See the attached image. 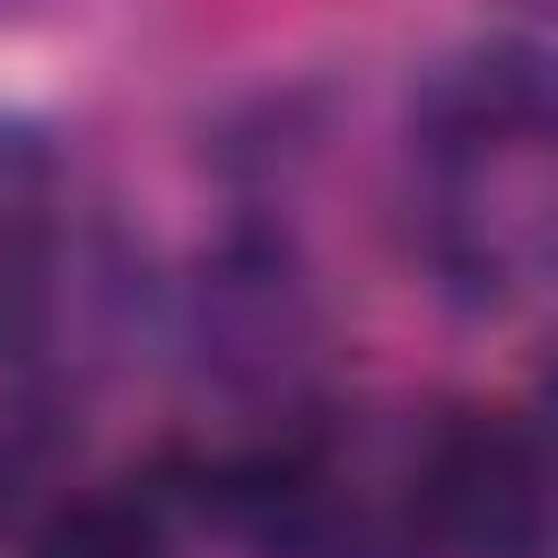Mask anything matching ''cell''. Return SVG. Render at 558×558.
I'll return each instance as SVG.
<instances>
[{"instance_id":"obj_1","label":"cell","mask_w":558,"mask_h":558,"mask_svg":"<svg viewBox=\"0 0 558 558\" xmlns=\"http://www.w3.org/2000/svg\"><path fill=\"white\" fill-rule=\"evenodd\" d=\"M418 532L436 558H541L549 488L514 418H453L418 462Z\"/></svg>"},{"instance_id":"obj_2","label":"cell","mask_w":558,"mask_h":558,"mask_svg":"<svg viewBox=\"0 0 558 558\" xmlns=\"http://www.w3.org/2000/svg\"><path fill=\"white\" fill-rule=\"evenodd\" d=\"M35 558H166V532L131 497H87L35 532Z\"/></svg>"}]
</instances>
